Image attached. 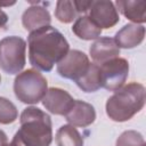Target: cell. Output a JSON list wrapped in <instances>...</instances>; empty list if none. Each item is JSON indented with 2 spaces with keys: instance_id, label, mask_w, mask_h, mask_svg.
Listing matches in <instances>:
<instances>
[{
  "instance_id": "1",
  "label": "cell",
  "mask_w": 146,
  "mask_h": 146,
  "mask_svg": "<svg viewBox=\"0 0 146 146\" xmlns=\"http://www.w3.org/2000/svg\"><path fill=\"white\" fill-rule=\"evenodd\" d=\"M27 46L30 64L42 72H50L70 50L65 36L51 25L30 32Z\"/></svg>"
},
{
  "instance_id": "2",
  "label": "cell",
  "mask_w": 146,
  "mask_h": 146,
  "mask_svg": "<svg viewBox=\"0 0 146 146\" xmlns=\"http://www.w3.org/2000/svg\"><path fill=\"white\" fill-rule=\"evenodd\" d=\"M21 127L13 138L16 146H50L52 124L50 116L42 110L26 107L19 117Z\"/></svg>"
},
{
  "instance_id": "3",
  "label": "cell",
  "mask_w": 146,
  "mask_h": 146,
  "mask_svg": "<svg viewBox=\"0 0 146 146\" xmlns=\"http://www.w3.org/2000/svg\"><path fill=\"white\" fill-rule=\"evenodd\" d=\"M145 100V87L138 82L128 83L107 99L106 114L115 122H125L143 110Z\"/></svg>"
},
{
  "instance_id": "4",
  "label": "cell",
  "mask_w": 146,
  "mask_h": 146,
  "mask_svg": "<svg viewBox=\"0 0 146 146\" xmlns=\"http://www.w3.org/2000/svg\"><path fill=\"white\" fill-rule=\"evenodd\" d=\"M48 91L46 78L35 68L25 70L17 74L14 81V92L24 104H38Z\"/></svg>"
},
{
  "instance_id": "5",
  "label": "cell",
  "mask_w": 146,
  "mask_h": 146,
  "mask_svg": "<svg viewBox=\"0 0 146 146\" xmlns=\"http://www.w3.org/2000/svg\"><path fill=\"white\" fill-rule=\"evenodd\" d=\"M26 42L10 35L0 40V67L7 74H18L26 63Z\"/></svg>"
},
{
  "instance_id": "6",
  "label": "cell",
  "mask_w": 146,
  "mask_h": 146,
  "mask_svg": "<svg viewBox=\"0 0 146 146\" xmlns=\"http://www.w3.org/2000/svg\"><path fill=\"white\" fill-rule=\"evenodd\" d=\"M102 87L108 91H116L123 87L129 75V63L127 59L115 57L99 65Z\"/></svg>"
},
{
  "instance_id": "7",
  "label": "cell",
  "mask_w": 146,
  "mask_h": 146,
  "mask_svg": "<svg viewBox=\"0 0 146 146\" xmlns=\"http://www.w3.org/2000/svg\"><path fill=\"white\" fill-rule=\"evenodd\" d=\"M89 65L88 56L81 50L73 49L57 63V73L64 79L76 81L87 72Z\"/></svg>"
},
{
  "instance_id": "8",
  "label": "cell",
  "mask_w": 146,
  "mask_h": 146,
  "mask_svg": "<svg viewBox=\"0 0 146 146\" xmlns=\"http://www.w3.org/2000/svg\"><path fill=\"white\" fill-rule=\"evenodd\" d=\"M88 16L100 29H111L120 21L119 13L112 1L99 0L91 1Z\"/></svg>"
},
{
  "instance_id": "9",
  "label": "cell",
  "mask_w": 146,
  "mask_h": 146,
  "mask_svg": "<svg viewBox=\"0 0 146 146\" xmlns=\"http://www.w3.org/2000/svg\"><path fill=\"white\" fill-rule=\"evenodd\" d=\"M73 97L60 88H49L42 98V105L55 115H64L73 105Z\"/></svg>"
},
{
  "instance_id": "10",
  "label": "cell",
  "mask_w": 146,
  "mask_h": 146,
  "mask_svg": "<svg viewBox=\"0 0 146 146\" xmlns=\"http://www.w3.org/2000/svg\"><path fill=\"white\" fill-rule=\"evenodd\" d=\"M65 117L71 125L86 128L95 122L96 111L91 104L74 99V103L65 114Z\"/></svg>"
},
{
  "instance_id": "11",
  "label": "cell",
  "mask_w": 146,
  "mask_h": 146,
  "mask_svg": "<svg viewBox=\"0 0 146 146\" xmlns=\"http://www.w3.org/2000/svg\"><path fill=\"white\" fill-rule=\"evenodd\" d=\"M89 54L96 64H103L110 59L119 57L120 48L116 46L114 39L104 36L98 38L89 48Z\"/></svg>"
},
{
  "instance_id": "12",
  "label": "cell",
  "mask_w": 146,
  "mask_h": 146,
  "mask_svg": "<svg viewBox=\"0 0 146 146\" xmlns=\"http://www.w3.org/2000/svg\"><path fill=\"white\" fill-rule=\"evenodd\" d=\"M145 38V27L140 24H127L115 34L114 41L119 48L132 49L139 46Z\"/></svg>"
},
{
  "instance_id": "13",
  "label": "cell",
  "mask_w": 146,
  "mask_h": 146,
  "mask_svg": "<svg viewBox=\"0 0 146 146\" xmlns=\"http://www.w3.org/2000/svg\"><path fill=\"white\" fill-rule=\"evenodd\" d=\"M22 23L26 31L33 32L38 29L49 26L51 23V17L47 8L39 6V2H35L34 6L29 7L23 13Z\"/></svg>"
},
{
  "instance_id": "14",
  "label": "cell",
  "mask_w": 146,
  "mask_h": 146,
  "mask_svg": "<svg viewBox=\"0 0 146 146\" xmlns=\"http://www.w3.org/2000/svg\"><path fill=\"white\" fill-rule=\"evenodd\" d=\"M125 18L133 22V24H143L146 22V1L141 0H117L114 3Z\"/></svg>"
},
{
  "instance_id": "15",
  "label": "cell",
  "mask_w": 146,
  "mask_h": 146,
  "mask_svg": "<svg viewBox=\"0 0 146 146\" xmlns=\"http://www.w3.org/2000/svg\"><path fill=\"white\" fill-rule=\"evenodd\" d=\"M72 32L82 40H95L100 36L102 29L97 26L88 15H82L74 22Z\"/></svg>"
},
{
  "instance_id": "16",
  "label": "cell",
  "mask_w": 146,
  "mask_h": 146,
  "mask_svg": "<svg viewBox=\"0 0 146 146\" xmlns=\"http://www.w3.org/2000/svg\"><path fill=\"white\" fill-rule=\"evenodd\" d=\"M75 83L84 92H95L102 88L99 65L96 63H90L87 72L80 79H78Z\"/></svg>"
},
{
  "instance_id": "17",
  "label": "cell",
  "mask_w": 146,
  "mask_h": 146,
  "mask_svg": "<svg viewBox=\"0 0 146 146\" xmlns=\"http://www.w3.org/2000/svg\"><path fill=\"white\" fill-rule=\"evenodd\" d=\"M57 146H83V137L71 124L62 125L56 132Z\"/></svg>"
},
{
  "instance_id": "18",
  "label": "cell",
  "mask_w": 146,
  "mask_h": 146,
  "mask_svg": "<svg viewBox=\"0 0 146 146\" xmlns=\"http://www.w3.org/2000/svg\"><path fill=\"white\" fill-rule=\"evenodd\" d=\"M76 9L73 1L70 0H59L56 2L55 17L64 24H68L76 18Z\"/></svg>"
},
{
  "instance_id": "19",
  "label": "cell",
  "mask_w": 146,
  "mask_h": 146,
  "mask_svg": "<svg viewBox=\"0 0 146 146\" xmlns=\"http://www.w3.org/2000/svg\"><path fill=\"white\" fill-rule=\"evenodd\" d=\"M18 111L14 103L0 97V124H9L17 120Z\"/></svg>"
},
{
  "instance_id": "20",
  "label": "cell",
  "mask_w": 146,
  "mask_h": 146,
  "mask_svg": "<svg viewBox=\"0 0 146 146\" xmlns=\"http://www.w3.org/2000/svg\"><path fill=\"white\" fill-rule=\"evenodd\" d=\"M115 146H146V143L140 132L127 130L117 137Z\"/></svg>"
},
{
  "instance_id": "21",
  "label": "cell",
  "mask_w": 146,
  "mask_h": 146,
  "mask_svg": "<svg viewBox=\"0 0 146 146\" xmlns=\"http://www.w3.org/2000/svg\"><path fill=\"white\" fill-rule=\"evenodd\" d=\"M92 1V0H91ZM91 1H84V0H73L76 13L78 14H87L89 11V8L91 6Z\"/></svg>"
},
{
  "instance_id": "22",
  "label": "cell",
  "mask_w": 146,
  "mask_h": 146,
  "mask_svg": "<svg viewBox=\"0 0 146 146\" xmlns=\"http://www.w3.org/2000/svg\"><path fill=\"white\" fill-rule=\"evenodd\" d=\"M7 22H8V16H7V14L0 8V29H1V27H5L6 24H7Z\"/></svg>"
},
{
  "instance_id": "23",
  "label": "cell",
  "mask_w": 146,
  "mask_h": 146,
  "mask_svg": "<svg viewBox=\"0 0 146 146\" xmlns=\"http://www.w3.org/2000/svg\"><path fill=\"white\" fill-rule=\"evenodd\" d=\"M7 143V135L2 130H0V146H5Z\"/></svg>"
},
{
  "instance_id": "24",
  "label": "cell",
  "mask_w": 146,
  "mask_h": 146,
  "mask_svg": "<svg viewBox=\"0 0 146 146\" xmlns=\"http://www.w3.org/2000/svg\"><path fill=\"white\" fill-rule=\"evenodd\" d=\"M5 146H16V145H15V144H14V143H13V141H11V143H9V144H8V143H7V144H6V145H5Z\"/></svg>"
},
{
  "instance_id": "25",
  "label": "cell",
  "mask_w": 146,
  "mask_h": 146,
  "mask_svg": "<svg viewBox=\"0 0 146 146\" xmlns=\"http://www.w3.org/2000/svg\"><path fill=\"white\" fill-rule=\"evenodd\" d=\"M0 82H1V76H0Z\"/></svg>"
}]
</instances>
